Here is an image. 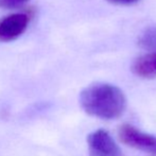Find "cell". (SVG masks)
<instances>
[{"mask_svg":"<svg viewBox=\"0 0 156 156\" xmlns=\"http://www.w3.org/2000/svg\"><path fill=\"white\" fill-rule=\"evenodd\" d=\"M132 70L140 78L156 76V52L138 58L132 66Z\"/></svg>","mask_w":156,"mask_h":156,"instance_id":"5","label":"cell"},{"mask_svg":"<svg viewBox=\"0 0 156 156\" xmlns=\"http://www.w3.org/2000/svg\"><path fill=\"white\" fill-rule=\"evenodd\" d=\"M107 1L115 4H132L134 2H137L138 0H107Z\"/></svg>","mask_w":156,"mask_h":156,"instance_id":"8","label":"cell"},{"mask_svg":"<svg viewBox=\"0 0 156 156\" xmlns=\"http://www.w3.org/2000/svg\"><path fill=\"white\" fill-rule=\"evenodd\" d=\"M119 138L131 148L156 155V136L144 133L129 124H124L119 129Z\"/></svg>","mask_w":156,"mask_h":156,"instance_id":"3","label":"cell"},{"mask_svg":"<svg viewBox=\"0 0 156 156\" xmlns=\"http://www.w3.org/2000/svg\"><path fill=\"white\" fill-rule=\"evenodd\" d=\"M31 21V15L17 12L0 19V43H10L26 32Z\"/></svg>","mask_w":156,"mask_h":156,"instance_id":"2","label":"cell"},{"mask_svg":"<svg viewBox=\"0 0 156 156\" xmlns=\"http://www.w3.org/2000/svg\"><path fill=\"white\" fill-rule=\"evenodd\" d=\"M30 0H0V8L6 10H13L23 6Z\"/></svg>","mask_w":156,"mask_h":156,"instance_id":"7","label":"cell"},{"mask_svg":"<svg viewBox=\"0 0 156 156\" xmlns=\"http://www.w3.org/2000/svg\"><path fill=\"white\" fill-rule=\"evenodd\" d=\"M138 45L146 50H156V26L144 30L140 35Z\"/></svg>","mask_w":156,"mask_h":156,"instance_id":"6","label":"cell"},{"mask_svg":"<svg viewBox=\"0 0 156 156\" xmlns=\"http://www.w3.org/2000/svg\"><path fill=\"white\" fill-rule=\"evenodd\" d=\"M87 144L89 156H123L121 149L104 129H97L89 134Z\"/></svg>","mask_w":156,"mask_h":156,"instance_id":"4","label":"cell"},{"mask_svg":"<svg viewBox=\"0 0 156 156\" xmlns=\"http://www.w3.org/2000/svg\"><path fill=\"white\" fill-rule=\"evenodd\" d=\"M80 105L85 113L101 119H116L126 108V98L120 88L107 83H94L80 94Z\"/></svg>","mask_w":156,"mask_h":156,"instance_id":"1","label":"cell"}]
</instances>
